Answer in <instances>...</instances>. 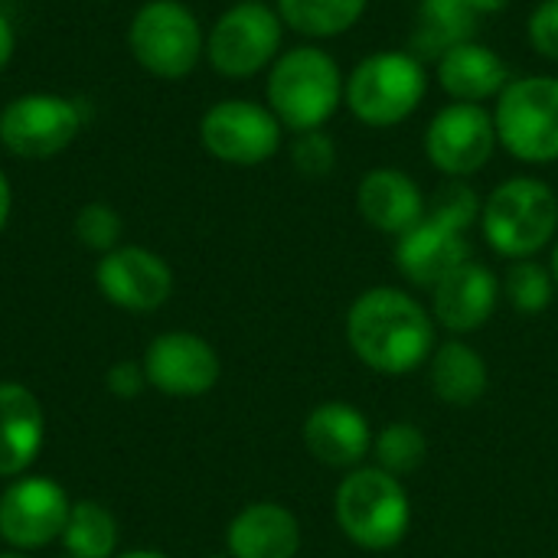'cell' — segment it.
<instances>
[{
    "label": "cell",
    "instance_id": "1",
    "mask_svg": "<svg viewBox=\"0 0 558 558\" xmlns=\"http://www.w3.org/2000/svg\"><path fill=\"white\" fill-rule=\"evenodd\" d=\"M347 343L363 366L405 376L435 353V320L402 288H369L347 311Z\"/></svg>",
    "mask_w": 558,
    "mask_h": 558
},
{
    "label": "cell",
    "instance_id": "2",
    "mask_svg": "<svg viewBox=\"0 0 558 558\" xmlns=\"http://www.w3.org/2000/svg\"><path fill=\"white\" fill-rule=\"evenodd\" d=\"M481 196L464 180H448L428 203V213L396 239L392 258L402 278L415 288H435L464 265L471 258L468 232L481 219Z\"/></svg>",
    "mask_w": 558,
    "mask_h": 558
},
{
    "label": "cell",
    "instance_id": "3",
    "mask_svg": "<svg viewBox=\"0 0 558 558\" xmlns=\"http://www.w3.org/2000/svg\"><path fill=\"white\" fill-rule=\"evenodd\" d=\"M343 92L347 75L340 62L314 43L284 49L271 62L265 78V98L271 114L281 121L284 131L294 134L320 131L343 105Z\"/></svg>",
    "mask_w": 558,
    "mask_h": 558
},
{
    "label": "cell",
    "instance_id": "4",
    "mask_svg": "<svg viewBox=\"0 0 558 558\" xmlns=\"http://www.w3.org/2000/svg\"><path fill=\"white\" fill-rule=\"evenodd\" d=\"M428 95V69L415 52L379 49L347 75L343 105L366 128H396L409 121Z\"/></svg>",
    "mask_w": 558,
    "mask_h": 558
},
{
    "label": "cell",
    "instance_id": "5",
    "mask_svg": "<svg viewBox=\"0 0 558 558\" xmlns=\"http://www.w3.org/2000/svg\"><path fill=\"white\" fill-rule=\"evenodd\" d=\"M481 232L504 258H533L558 232V196L546 180L510 177L481 206Z\"/></svg>",
    "mask_w": 558,
    "mask_h": 558
},
{
    "label": "cell",
    "instance_id": "6",
    "mask_svg": "<svg viewBox=\"0 0 558 558\" xmlns=\"http://www.w3.org/2000/svg\"><path fill=\"white\" fill-rule=\"evenodd\" d=\"M340 533L369 553L396 549L412 523V504L399 477L383 468L350 471L333 497Z\"/></svg>",
    "mask_w": 558,
    "mask_h": 558
},
{
    "label": "cell",
    "instance_id": "7",
    "mask_svg": "<svg viewBox=\"0 0 558 558\" xmlns=\"http://www.w3.org/2000/svg\"><path fill=\"white\" fill-rule=\"evenodd\" d=\"M128 49L147 75L180 82L206 56V33L186 3L147 0L128 26Z\"/></svg>",
    "mask_w": 558,
    "mask_h": 558
},
{
    "label": "cell",
    "instance_id": "8",
    "mask_svg": "<svg viewBox=\"0 0 558 558\" xmlns=\"http://www.w3.org/2000/svg\"><path fill=\"white\" fill-rule=\"evenodd\" d=\"M497 141L520 163H556L558 160V78L556 75H520L510 78L497 95L494 108Z\"/></svg>",
    "mask_w": 558,
    "mask_h": 558
},
{
    "label": "cell",
    "instance_id": "9",
    "mask_svg": "<svg viewBox=\"0 0 558 558\" xmlns=\"http://www.w3.org/2000/svg\"><path fill=\"white\" fill-rule=\"evenodd\" d=\"M284 23L275 7L232 3L206 33V59L222 78H252L281 56Z\"/></svg>",
    "mask_w": 558,
    "mask_h": 558
},
{
    "label": "cell",
    "instance_id": "10",
    "mask_svg": "<svg viewBox=\"0 0 558 558\" xmlns=\"http://www.w3.org/2000/svg\"><path fill=\"white\" fill-rule=\"evenodd\" d=\"M284 141L281 121L268 105L248 98H222L199 118V144L209 157L232 167L268 163Z\"/></svg>",
    "mask_w": 558,
    "mask_h": 558
},
{
    "label": "cell",
    "instance_id": "11",
    "mask_svg": "<svg viewBox=\"0 0 558 558\" xmlns=\"http://www.w3.org/2000/svg\"><path fill=\"white\" fill-rule=\"evenodd\" d=\"M82 131V111L56 92H26L0 111V144L23 160H49L62 154Z\"/></svg>",
    "mask_w": 558,
    "mask_h": 558
},
{
    "label": "cell",
    "instance_id": "12",
    "mask_svg": "<svg viewBox=\"0 0 558 558\" xmlns=\"http://www.w3.org/2000/svg\"><path fill=\"white\" fill-rule=\"evenodd\" d=\"M497 147L500 141L494 111H487L484 105L448 101L425 128V157L448 180H468L481 173Z\"/></svg>",
    "mask_w": 558,
    "mask_h": 558
},
{
    "label": "cell",
    "instance_id": "13",
    "mask_svg": "<svg viewBox=\"0 0 558 558\" xmlns=\"http://www.w3.org/2000/svg\"><path fill=\"white\" fill-rule=\"evenodd\" d=\"M72 500L52 477H16L0 494V536L13 549H43L62 539Z\"/></svg>",
    "mask_w": 558,
    "mask_h": 558
},
{
    "label": "cell",
    "instance_id": "14",
    "mask_svg": "<svg viewBox=\"0 0 558 558\" xmlns=\"http://www.w3.org/2000/svg\"><path fill=\"white\" fill-rule=\"evenodd\" d=\"M141 366H144L147 386L173 399L206 396L219 383V373H222V363L213 343L186 330H170V333L154 337Z\"/></svg>",
    "mask_w": 558,
    "mask_h": 558
},
{
    "label": "cell",
    "instance_id": "15",
    "mask_svg": "<svg viewBox=\"0 0 558 558\" xmlns=\"http://www.w3.org/2000/svg\"><path fill=\"white\" fill-rule=\"evenodd\" d=\"M98 291L121 311H157L173 294L170 265L144 245H118L95 265Z\"/></svg>",
    "mask_w": 558,
    "mask_h": 558
},
{
    "label": "cell",
    "instance_id": "16",
    "mask_svg": "<svg viewBox=\"0 0 558 558\" xmlns=\"http://www.w3.org/2000/svg\"><path fill=\"white\" fill-rule=\"evenodd\" d=\"M497 298V275L487 265L468 258L432 288V317L451 333H474L494 317Z\"/></svg>",
    "mask_w": 558,
    "mask_h": 558
},
{
    "label": "cell",
    "instance_id": "17",
    "mask_svg": "<svg viewBox=\"0 0 558 558\" xmlns=\"http://www.w3.org/2000/svg\"><path fill=\"white\" fill-rule=\"evenodd\" d=\"M304 445L324 468L356 471L373 451V432L360 409L347 402H320L304 422Z\"/></svg>",
    "mask_w": 558,
    "mask_h": 558
},
{
    "label": "cell",
    "instance_id": "18",
    "mask_svg": "<svg viewBox=\"0 0 558 558\" xmlns=\"http://www.w3.org/2000/svg\"><path fill=\"white\" fill-rule=\"evenodd\" d=\"M356 209L366 219V226L399 239L428 213V203L422 186L405 170L373 167L363 173L356 186Z\"/></svg>",
    "mask_w": 558,
    "mask_h": 558
},
{
    "label": "cell",
    "instance_id": "19",
    "mask_svg": "<svg viewBox=\"0 0 558 558\" xmlns=\"http://www.w3.org/2000/svg\"><path fill=\"white\" fill-rule=\"evenodd\" d=\"M435 75L448 98L471 101V105H484V101L497 98L507 88V82L513 78L504 56L481 39L458 43L445 56H438Z\"/></svg>",
    "mask_w": 558,
    "mask_h": 558
},
{
    "label": "cell",
    "instance_id": "20",
    "mask_svg": "<svg viewBox=\"0 0 558 558\" xmlns=\"http://www.w3.org/2000/svg\"><path fill=\"white\" fill-rule=\"evenodd\" d=\"M46 441L39 399L20 383H0V477H23Z\"/></svg>",
    "mask_w": 558,
    "mask_h": 558
},
{
    "label": "cell",
    "instance_id": "21",
    "mask_svg": "<svg viewBox=\"0 0 558 558\" xmlns=\"http://www.w3.org/2000/svg\"><path fill=\"white\" fill-rule=\"evenodd\" d=\"M226 546L232 558H294L301 549V523L281 504H248L229 523Z\"/></svg>",
    "mask_w": 558,
    "mask_h": 558
},
{
    "label": "cell",
    "instance_id": "22",
    "mask_svg": "<svg viewBox=\"0 0 558 558\" xmlns=\"http://www.w3.org/2000/svg\"><path fill=\"white\" fill-rule=\"evenodd\" d=\"M428 383H432V392L445 405L471 409L474 402L484 399L490 386V373H487L484 356L471 343L448 340L428 360Z\"/></svg>",
    "mask_w": 558,
    "mask_h": 558
},
{
    "label": "cell",
    "instance_id": "23",
    "mask_svg": "<svg viewBox=\"0 0 558 558\" xmlns=\"http://www.w3.org/2000/svg\"><path fill=\"white\" fill-rule=\"evenodd\" d=\"M477 26L481 13L468 0H418L412 49L422 62H438V56H445L451 46L477 39Z\"/></svg>",
    "mask_w": 558,
    "mask_h": 558
},
{
    "label": "cell",
    "instance_id": "24",
    "mask_svg": "<svg viewBox=\"0 0 558 558\" xmlns=\"http://www.w3.org/2000/svg\"><path fill=\"white\" fill-rule=\"evenodd\" d=\"M369 0H275L281 23L307 39H333L350 33Z\"/></svg>",
    "mask_w": 558,
    "mask_h": 558
},
{
    "label": "cell",
    "instance_id": "25",
    "mask_svg": "<svg viewBox=\"0 0 558 558\" xmlns=\"http://www.w3.org/2000/svg\"><path fill=\"white\" fill-rule=\"evenodd\" d=\"M65 556L75 558H114L118 549V523L108 507L95 500H78L69 510L62 530Z\"/></svg>",
    "mask_w": 558,
    "mask_h": 558
},
{
    "label": "cell",
    "instance_id": "26",
    "mask_svg": "<svg viewBox=\"0 0 558 558\" xmlns=\"http://www.w3.org/2000/svg\"><path fill=\"white\" fill-rule=\"evenodd\" d=\"M373 451H376V461H379L376 468L389 471L392 477H405V474H415L425 464L428 441L418 432V425H412V422H392V425H386L376 435Z\"/></svg>",
    "mask_w": 558,
    "mask_h": 558
},
{
    "label": "cell",
    "instance_id": "27",
    "mask_svg": "<svg viewBox=\"0 0 558 558\" xmlns=\"http://www.w3.org/2000/svg\"><path fill=\"white\" fill-rule=\"evenodd\" d=\"M553 291H556L553 271L533 258H520L507 271V298L520 314H543L553 304Z\"/></svg>",
    "mask_w": 558,
    "mask_h": 558
},
{
    "label": "cell",
    "instance_id": "28",
    "mask_svg": "<svg viewBox=\"0 0 558 558\" xmlns=\"http://www.w3.org/2000/svg\"><path fill=\"white\" fill-rule=\"evenodd\" d=\"M72 229H75V239H78L85 248L105 255V252L118 248L121 232H124V222H121V216H118L114 206H108V203H85V206L75 213Z\"/></svg>",
    "mask_w": 558,
    "mask_h": 558
},
{
    "label": "cell",
    "instance_id": "29",
    "mask_svg": "<svg viewBox=\"0 0 558 558\" xmlns=\"http://www.w3.org/2000/svg\"><path fill=\"white\" fill-rule=\"evenodd\" d=\"M291 163L307 180L330 177L333 167H337V144H333V137L324 128L320 131L294 134V141H291Z\"/></svg>",
    "mask_w": 558,
    "mask_h": 558
},
{
    "label": "cell",
    "instance_id": "30",
    "mask_svg": "<svg viewBox=\"0 0 558 558\" xmlns=\"http://www.w3.org/2000/svg\"><path fill=\"white\" fill-rule=\"evenodd\" d=\"M526 39L543 59L558 62V0H539L533 7L526 20Z\"/></svg>",
    "mask_w": 558,
    "mask_h": 558
},
{
    "label": "cell",
    "instance_id": "31",
    "mask_svg": "<svg viewBox=\"0 0 558 558\" xmlns=\"http://www.w3.org/2000/svg\"><path fill=\"white\" fill-rule=\"evenodd\" d=\"M105 383H108V392H111V396H118V399H134V396L144 392L147 376H144V366H141V363L121 360V363H114V366L108 369Z\"/></svg>",
    "mask_w": 558,
    "mask_h": 558
},
{
    "label": "cell",
    "instance_id": "32",
    "mask_svg": "<svg viewBox=\"0 0 558 558\" xmlns=\"http://www.w3.org/2000/svg\"><path fill=\"white\" fill-rule=\"evenodd\" d=\"M13 52H16V29H13V23L7 20V13H0V72L10 65Z\"/></svg>",
    "mask_w": 558,
    "mask_h": 558
},
{
    "label": "cell",
    "instance_id": "33",
    "mask_svg": "<svg viewBox=\"0 0 558 558\" xmlns=\"http://www.w3.org/2000/svg\"><path fill=\"white\" fill-rule=\"evenodd\" d=\"M10 209H13V190H10V180H7V173L0 170V232L7 229Z\"/></svg>",
    "mask_w": 558,
    "mask_h": 558
},
{
    "label": "cell",
    "instance_id": "34",
    "mask_svg": "<svg viewBox=\"0 0 558 558\" xmlns=\"http://www.w3.org/2000/svg\"><path fill=\"white\" fill-rule=\"evenodd\" d=\"M481 16H490V13H500V10H507L513 0H468Z\"/></svg>",
    "mask_w": 558,
    "mask_h": 558
},
{
    "label": "cell",
    "instance_id": "35",
    "mask_svg": "<svg viewBox=\"0 0 558 558\" xmlns=\"http://www.w3.org/2000/svg\"><path fill=\"white\" fill-rule=\"evenodd\" d=\"M114 558H170L167 553H157V549H134V553H121Z\"/></svg>",
    "mask_w": 558,
    "mask_h": 558
},
{
    "label": "cell",
    "instance_id": "36",
    "mask_svg": "<svg viewBox=\"0 0 558 558\" xmlns=\"http://www.w3.org/2000/svg\"><path fill=\"white\" fill-rule=\"evenodd\" d=\"M549 271H553V278H556V284H558V242L553 245V262H549Z\"/></svg>",
    "mask_w": 558,
    "mask_h": 558
},
{
    "label": "cell",
    "instance_id": "37",
    "mask_svg": "<svg viewBox=\"0 0 558 558\" xmlns=\"http://www.w3.org/2000/svg\"><path fill=\"white\" fill-rule=\"evenodd\" d=\"M0 558H23L20 553H0Z\"/></svg>",
    "mask_w": 558,
    "mask_h": 558
},
{
    "label": "cell",
    "instance_id": "38",
    "mask_svg": "<svg viewBox=\"0 0 558 558\" xmlns=\"http://www.w3.org/2000/svg\"><path fill=\"white\" fill-rule=\"evenodd\" d=\"M235 3H262V0H235Z\"/></svg>",
    "mask_w": 558,
    "mask_h": 558
},
{
    "label": "cell",
    "instance_id": "39",
    "mask_svg": "<svg viewBox=\"0 0 558 558\" xmlns=\"http://www.w3.org/2000/svg\"><path fill=\"white\" fill-rule=\"evenodd\" d=\"M209 558H232V556H209Z\"/></svg>",
    "mask_w": 558,
    "mask_h": 558
},
{
    "label": "cell",
    "instance_id": "40",
    "mask_svg": "<svg viewBox=\"0 0 558 558\" xmlns=\"http://www.w3.org/2000/svg\"><path fill=\"white\" fill-rule=\"evenodd\" d=\"M62 558H75V556H62Z\"/></svg>",
    "mask_w": 558,
    "mask_h": 558
}]
</instances>
